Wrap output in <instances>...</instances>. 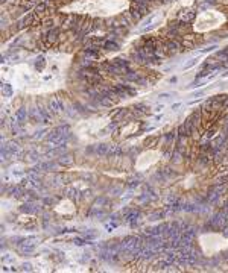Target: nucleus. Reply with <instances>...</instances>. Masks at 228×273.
I'll return each mask as SVG.
<instances>
[{
    "instance_id": "f257e3e1",
    "label": "nucleus",
    "mask_w": 228,
    "mask_h": 273,
    "mask_svg": "<svg viewBox=\"0 0 228 273\" xmlns=\"http://www.w3.org/2000/svg\"><path fill=\"white\" fill-rule=\"evenodd\" d=\"M50 109L52 111H61V109H64V105L59 100H52L50 102Z\"/></svg>"
},
{
    "instance_id": "f03ea898",
    "label": "nucleus",
    "mask_w": 228,
    "mask_h": 273,
    "mask_svg": "<svg viewBox=\"0 0 228 273\" xmlns=\"http://www.w3.org/2000/svg\"><path fill=\"white\" fill-rule=\"evenodd\" d=\"M103 47L107 49V50H113V52H114V50H119V46H117L114 41H107V43L103 44Z\"/></svg>"
},
{
    "instance_id": "7ed1b4c3",
    "label": "nucleus",
    "mask_w": 228,
    "mask_h": 273,
    "mask_svg": "<svg viewBox=\"0 0 228 273\" xmlns=\"http://www.w3.org/2000/svg\"><path fill=\"white\" fill-rule=\"evenodd\" d=\"M96 153H100V155H105L108 152V146H105V144H99V146H96Z\"/></svg>"
},
{
    "instance_id": "20e7f679",
    "label": "nucleus",
    "mask_w": 228,
    "mask_h": 273,
    "mask_svg": "<svg viewBox=\"0 0 228 273\" xmlns=\"http://www.w3.org/2000/svg\"><path fill=\"white\" fill-rule=\"evenodd\" d=\"M2 91H3V94L6 96V97H9V96L12 94V88H11V85L5 84V85L2 87Z\"/></svg>"
},
{
    "instance_id": "39448f33",
    "label": "nucleus",
    "mask_w": 228,
    "mask_h": 273,
    "mask_svg": "<svg viewBox=\"0 0 228 273\" xmlns=\"http://www.w3.org/2000/svg\"><path fill=\"white\" fill-rule=\"evenodd\" d=\"M108 153H110V155H120L122 150H120V147L114 146V147H110V149H108Z\"/></svg>"
},
{
    "instance_id": "423d86ee",
    "label": "nucleus",
    "mask_w": 228,
    "mask_h": 273,
    "mask_svg": "<svg viewBox=\"0 0 228 273\" xmlns=\"http://www.w3.org/2000/svg\"><path fill=\"white\" fill-rule=\"evenodd\" d=\"M17 118H19L20 121H23L24 118H26V109H20V111H17Z\"/></svg>"
},
{
    "instance_id": "0eeeda50",
    "label": "nucleus",
    "mask_w": 228,
    "mask_h": 273,
    "mask_svg": "<svg viewBox=\"0 0 228 273\" xmlns=\"http://www.w3.org/2000/svg\"><path fill=\"white\" fill-rule=\"evenodd\" d=\"M167 49L172 50V52H175V50L178 49V43H177V41H170V43L167 44Z\"/></svg>"
},
{
    "instance_id": "6e6552de",
    "label": "nucleus",
    "mask_w": 228,
    "mask_h": 273,
    "mask_svg": "<svg viewBox=\"0 0 228 273\" xmlns=\"http://www.w3.org/2000/svg\"><path fill=\"white\" fill-rule=\"evenodd\" d=\"M56 35H58V29H52V32H49V40L53 41L56 38Z\"/></svg>"
},
{
    "instance_id": "1a4fd4ad",
    "label": "nucleus",
    "mask_w": 228,
    "mask_h": 273,
    "mask_svg": "<svg viewBox=\"0 0 228 273\" xmlns=\"http://www.w3.org/2000/svg\"><path fill=\"white\" fill-rule=\"evenodd\" d=\"M59 161H61V164H72V161H73V160H72L70 156H64V158H61Z\"/></svg>"
},
{
    "instance_id": "9d476101",
    "label": "nucleus",
    "mask_w": 228,
    "mask_h": 273,
    "mask_svg": "<svg viewBox=\"0 0 228 273\" xmlns=\"http://www.w3.org/2000/svg\"><path fill=\"white\" fill-rule=\"evenodd\" d=\"M170 261H175V253H173V252H172V253H170V252L167 253V262H170Z\"/></svg>"
},
{
    "instance_id": "9b49d317",
    "label": "nucleus",
    "mask_w": 228,
    "mask_h": 273,
    "mask_svg": "<svg viewBox=\"0 0 228 273\" xmlns=\"http://www.w3.org/2000/svg\"><path fill=\"white\" fill-rule=\"evenodd\" d=\"M152 20H154V15H151V17H147V18H146V20L143 21V24H145V26H147L149 23H151V21H152Z\"/></svg>"
},
{
    "instance_id": "f8f14e48",
    "label": "nucleus",
    "mask_w": 228,
    "mask_h": 273,
    "mask_svg": "<svg viewBox=\"0 0 228 273\" xmlns=\"http://www.w3.org/2000/svg\"><path fill=\"white\" fill-rule=\"evenodd\" d=\"M195 64H196V59H192V61H190V62H189V64H187L186 67H184V68H190L192 65H195Z\"/></svg>"
},
{
    "instance_id": "ddd939ff",
    "label": "nucleus",
    "mask_w": 228,
    "mask_h": 273,
    "mask_svg": "<svg viewBox=\"0 0 228 273\" xmlns=\"http://www.w3.org/2000/svg\"><path fill=\"white\" fill-rule=\"evenodd\" d=\"M23 267L24 270H31V264H23Z\"/></svg>"
}]
</instances>
